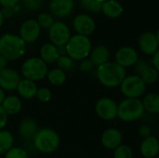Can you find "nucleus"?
Listing matches in <instances>:
<instances>
[{
  "label": "nucleus",
  "mask_w": 159,
  "mask_h": 158,
  "mask_svg": "<svg viewBox=\"0 0 159 158\" xmlns=\"http://www.w3.org/2000/svg\"><path fill=\"white\" fill-rule=\"evenodd\" d=\"M97 78L100 83L106 88H116L120 86L125 79L126 69L116 61H108L97 67Z\"/></svg>",
  "instance_id": "obj_1"
},
{
  "label": "nucleus",
  "mask_w": 159,
  "mask_h": 158,
  "mask_svg": "<svg viewBox=\"0 0 159 158\" xmlns=\"http://www.w3.org/2000/svg\"><path fill=\"white\" fill-rule=\"evenodd\" d=\"M26 50V43L20 35L5 34L0 37V54L7 61H16L21 58Z\"/></svg>",
  "instance_id": "obj_2"
},
{
  "label": "nucleus",
  "mask_w": 159,
  "mask_h": 158,
  "mask_svg": "<svg viewBox=\"0 0 159 158\" xmlns=\"http://www.w3.org/2000/svg\"><path fill=\"white\" fill-rule=\"evenodd\" d=\"M33 143L38 152L47 155L52 154L60 146V136L51 129H40L34 137Z\"/></svg>",
  "instance_id": "obj_3"
},
{
  "label": "nucleus",
  "mask_w": 159,
  "mask_h": 158,
  "mask_svg": "<svg viewBox=\"0 0 159 158\" xmlns=\"http://www.w3.org/2000/svg\"><path fill=\"white\" fill-rule=\"evenodd\" d=\"M65 49L66 54L74 61H83L89 56L92 45L89 36L76 34L71 36L65 45Z\"/></svg>",
  "instance_id": "obj_4"
},
{
  "label": "nucleus",
  "mask_w": 159,
  "mask_h": 158,
  "mask_svg": "<svg viewBox=\"0 0 159 158\" xmlns=\"http://www.w3.org/2000/svg\"><path fill=\"white\" fill-rule=\"evenodd\" d=\"M144 108L140 99L126 98L117 104V117L125 122L139 120L144 114Z\"/></svg>",
  "instance_id": "obj_5"
},
{
  "label": "nucleus",
  "mask_w": 159,
  "mask_h": 158,
  "mask_svg": "<svg viewBox=\"0 0 159 158\" xmlns=\"http://www.w3.org/2000/svg\"><path fill=\"white\" fill-rule=\"evenodd\" d=\"M48 72V64L37 57L27 59L21 65V74L23 77L34 82L47 77Z\"/></svg>",
  "instance_id": "obj_6"
},
{
  "label": "nucleus",
  "mask_w": 159,
  "mask_h": 158,
  "mask_svg": "<svg viewBox=\"0 0 159 158\" xmlns=\"http://www.w3.org/2000/svg\"><path fill=\"white\" fill-rule=\"evenodd\" d=\"M119 87L121 93L129 99H139L146 90V84L137 74L126 76Z\"/></svg>",
  "instance_id": "obj_7"
},
{
  "label": "nucleus",
  "mask_w": 159,
  "mask_h": 158,
  "mask_svg": "<svg viewBox=\"0 0 159 158\" xmlns=\"http://www.w3.org/2000/svg\"><path fill=\"white\" fill-rule=\"evenodd\" d=\"M48 37L51 44L56 47H64L71 38L69 27L61 21H54L48 29Z\"/></svg>",
  "instance_id": "obj_8"
},
{
  "label": "nucleus",
  "mask_w": 159,
  "mask_h": 158,
  "mask_svg": "<svg viewBox=\"0 0 159 158\" xmlns=\"http://www.w3.org/2000/svg\"><path fill=\"white\" fill-rule=\"evenodd\" d=\"M95 111L99 117L103 120H114L117 117V103L111 98H101L95 105Z\"/></svg>",
  "instance_id": "obj_9"
},
{
  "label": "nucleus",
  "mask_w": 159,
  "mask_h": 158,
  "mask_svg": "<svg viewBox=\"0 0 159 158\" xmlns=\"http://www.w3.org/2000/svg\"><path fill=\"white\" fill-rule=\"evenodd\" d=\"M41 27L37 23L36 20L29 19L22 22L20 27V37L25 43L34 42L40 35Z\"/></svg>",
  "instance_id": "obj_10"
},
{
  "label": "nucleus",
  "mask_w": 159,
  "mask_h": 158,
  "mask_svg": "<svg viewBox=\"0 0 159 158\" xmlns=\"http://www.w3.org/2000/svg\"><path fill=\"white\" fill-rule=\"evenodd\" d=\"M73 26L77 34L89 36L95 31L96 23L89 15L79 14L75 18L73 21Z\"/></svg>",
  "instance_id": "obj_11"
},
{
  "label": "nucleus",
  "mask_w": 159,
  "mask_h": 158,
  "mask_svg": "<svg viewBox=\"0 0 159 158\" xmlns=\"http://www.w3.org/2000/svg\"><path fill=\"white\" fill-rule=\"evenodd\" d=\"M138 61V52L133 47H122L116 52V62L123 68L134 66Z\"/></svg>",
  "instance_id": "obj_12"
},
{
  "label": "nucleus",
  "mask_w": 159,
  "mask_h": 158,
  "mask_svg": "<svg viewBox=\"0 0 159 158\" xmlns=\"http://www.w3.org/2000/svg\"><path fill=\"white\" fill-rule=\"evenodd\" d=\"M20 79V74L14 69L6 68L0 71V88L3 90L13 91L17 89Z\"/></svg>",
  "instance_id": "obj_13"
},
{
  "label": "nucleus",
  "mask_w": 159,
  "mask_h": 158,
  "mask_svg": "<svg viewBox=\"0 0 159 158\" xmlns=\"http://www.w3.org/2000/svg\"><path fill=\"white\" fill-rule=\"evenodd\" d=\"M139 47L146 55H154L159 48V45L153 32H144L139 37Z\"/></svg>",
  "instance_id": "obj_14"
},
{
  "label": "nucleus",
  "mask_w": 159,
  "mask_h": 158,
  "mask_svg": "<svg viewBox=\"0 0 159 158\" xmlns=\"http://www.w3.org/2000/svg\"><path fill=\"white\" fill-rule=\"evenodd\" d=\"M123 135L116 129H106L101 138L102 144L104 148L108 150H115L122 144Z\"/></svg>",
  "instance_id": "obj_15"
},
{
  "label": "nucleus",
  "mask_w": 159,
  "mask_h": 158,
  "mask_svg": "<svg viewBox=\"0 0 159 158\" xmlns=\"http://www.w3.org/2000/svg\"><path fill=\"white\" fill-rule=\"evenodd\" d=\"M140 152L145 158L157 157L159 153V141L155 136H150L143 140L140 145Z\"/></svg>",
  "instance_id": "obj_16"
},
{
  "label": "nucleus",
  "mask_w": 159,
  "mask_h": 158,
  "mask_svg": "<svg viewBox=\"0 0 159 158\" xmlns=\"http://www.w3.org/2000/svg\"><path fill=\"white\" fill-rule=\"evenodd\" d=\"M74 8V0H51L49 3L50 12L57 17L69 15Z\"/></svg>",
  "instance_id": "obj_17"
},
{
  "label": "nucleus",
  "mask_w": 159,
  "mask_h": 158,
  "mask_svg": "<svg viewBox=\"0 0 159 158\" xmlns=\"http://www.w3.org/2000/svg\"><path fill=\"white\" fill-rule=\"evenodd\" d=\"M37 89L38 88L35 82L23 78L20 79L16 90L20 98L24 100H31L33 98H35Z\"/></svg>",
  "instance_id": "obj_18"
},
{
  "label": "nucleus",
  "mask_w": 159,
  "mask_h": 158,
  "mask_svg": "<svg viewBox=\"0 0 159 158\" xmlns=\"http://www.w3.org/2000/svg\"><path fill=\"white\" fill-rule=\"evenodd\" d=\"M37 131H38L37 124L34 119L30 117H26L20 122L19 133L22 139L26 141L33 140Z\"/></svg>",
  "instance_id": "obj_19"
},
{
  "label": "nucleus",
  "mask_w": 159,
  "mask_h": 158,
  "mask_svg": "<svg viewBox=\"0 0 159 158\" xmlns=\"http://www.w3.org/2000/svg\"><path fill=\"white\" fill-rule=\"evenodd\" d=\"M110 51L105 46H97L91 49L89 54V60L94 66H100L109 61Z\"/></svg>",
  "instance_id": "obj_20"
},
{
  "label": "nucleus",
  "mask_w": 159,
  "mask_h": 158,
  "mask_svg": "<svg viewBox=\"0 0 159 158\" xmlns=\"http://www.w3.org/2000/svg\"><path fill=\"white\" fill-rule=\"evenodd\" d=\"M59 57H60V53L58 47L55 45L51 43H47L41 47L40 59L44 61L47 64H51L56 62Z\"/></svg>",
  "instance_id": "obj_21"
},
{
  "label": "nucleus",
  "mask_w": 159,
  "mask_h": 158,
  "mask_svg": "<svg viewBox=\"0 0 159 158\" xmlns=\"http://www.w3.org/2000/svg\"><path fill=\"white\" fill-rule=\"evenodd\" d=\"M1 106L7 114V115H15L20 112L22 108V102L20 98H19L18 96L9 95L6 97Z\"/></svg>",
  "instance_id": "obj_22"
},
{
  "label": "nucleus",
  "mask_w": 159,
  "mask_h": 158,
  "mask_svg": "<svg viewBox=\"0 0 159 158\" xmlns=\"http://www.w3.org/2000/svg\"><path fill=\"white\" fill-rule=\"evenodd\" d=\"M102 11L106 17L115 19L123 13L124 8L117 0H106L102 7Z\"/></svg>",
  "instance_id": "obj_23"
},
{
  "label": "nucleus",
  "mask_w": 159,
  "mask_h": 158,
  "mask_svg": "<svg viewBox=\"0 0 159 158\" xmlns=\"http://www.w3.org/2000/svg\"><path fill=\"white\" fill-rule=\"evenodd\" d=\"M144 111L150 114H159V94L150 93L144 96L142 101Z\"/></svg>",
  "instance_id": "obj_24"
},
{
  "label": "nucleus",
  "mask_w": 159,
  "mask_h": 158,
  "mask_svg": "<svg viewBox=\"0 0 159 158\" xmlns=\"http://www.w3.org/2000/svg\"><path fill=\"white\" fill-rule=\"evenodd\" d=\"M14 137L8 130H0V155H5L13 147Z\"/></svg>",
  "instance_id": "obj_25"
},
{
  "label": "nucleus",
  "mask_w": 159,
  "mask_h": 158,
  "mask_svg": "<svg viewBox=\"0 0 159 158\" xmlns=\"http://www.w3.org/2000/svg\"><path fill=\"white\" fill-rule=\"evenodd\" d=\"M47 78L48 82L53 86H61L66 80V74L60 68H54L48 72Z\"/></svg>",
  "instance_id": "obj_26"
},
{
  "label": "nucleus",
  "mask_w": 159,
  "mask_h": 158,
  "mask_svg": "<svg viewBox=\"0 0 159 158\" xmlns=\"http://www.w3.org/2000/svg\"><path fill=\"white\" fill-rule=\"evenodd\" d=\"M140 76L147 86V85L155 84L158 80L159 73L154 66H147Z\"/></svg>",
  "instance_id": "obj_27"
},
{
  "label": "nucleus",
  "mask_w": 159,
  "mask_h": 158,
  "mask_svg": "<svg viewBox=\"0 0 159 158\" xmlns=\"http://www.w3.org/2000/svg\"><path fill=\"white\" fill-rule=\"evenodd\" d=\"M106 0H79V3L86 10L97 13L102 10V7Z\"/></svg>",
  "instance_id": "obj_28"
},
{
  "label": "nucleus",
  "mask_w": 159,
  "mask_h": 158,
  "mask_svg": "<svg viewBox=\"0 0 159 158\" xmlns=\"http://www.w3.org/2000/svg\"><path fill=\"white\" fill-rule=\"evenodd\" d=\"M114 158H133L132 149L126 144H121L114 150Z\"/></svg>",
  "instance_id": "obj_29"
},
{
  "label": "nucleus",
  "mask_w": 159,
  "mask_h": 158,
  "mask_svg": "<svg viewBox=\"0 0 159 158\" xmlns=\"http://www.w3.org/2000/svg\"><path fill=\"white\" fill-rule=\"evenodd\" d=\"M37 23L39 24V26L41 28L44 29H49L51 27V25L54 23V20L53 17L47 13V12H42L37 16V20H36Z\"/></svg>",
  "instance_id": "obj_30"
},
{
  "label": "nucleus",
  "mask_w": 159,
  "mask_h": 158,
  "mask_svg": "<svg viewBox=\"0 0 159 158\" xmlns=\"http://www.w3.org/2000/svg\"><path fill=\"white\" fill-rule=\"evenodd\" d=\"M74 60L71 59L68 55H61L59 57L58 61H56L58 64V67L62 70V71H67L70 70L71 68H73L74 66Z\"/></svg>",
  "instance_id": "obj_31"
},
{
  "label": "nucleus",
  "mask_w": 159,
  "mask_h": 158,
  "mask_svg": "<svg viewBox=\"0 0 159 158\" xmlns=\"http://www.w3.org/2000/svg\"><path fill=\"white\" fill-rule=\"evenodd\" d=\"M5 158H29V155L23 148L12 147L5 154Z\"/></svg>",
  "instance_id": "obj_32"
},
{
  "label": "nucleus",
  "mask_w": 159,
  "mask_h": 158,
  "mask_svg": "<svg viewBox=\"0 0 159 158\" xmlns=\"http://www.w3.org/2000/svg\"><path fill=\"white\" fill-rule=\"evenodd\" d=\"M35 98H37V100L41 102H48L51 100L52 93L48 88H40L37 89Z\"/></svg>",
  "instance_id": "obj_33"
},
{
  "label": "nucleus",
  "mask_w": 159,
  "mask_h": 158,
  "mask_svg": "<svg viewBox=\"0 0 159 158\" xmlns=\"http://www.w3.org/2000/svg\"><path fill=\"white\" fill-rule=\"evenodd\" d=\"M23 6L29 10L39 9L43 5V0H21Z\"/></svg>",
  "instance_id": "obj_34"
},
{
  "label": "nucleus",
  "mask_w": 159,
  "mask_h": 158,
  "mask_svg": "<svg viewBox=\"0 0 159 158\" xmlns=\"http://www.w3.org/2000/svg\"><path fill=\"white\" fill-rule=\"evenodd\" d=\"M138 133L142 138L145 139V138H148V137L152 136V129L148 125H142L139 128Z\"/></svg>",
  "instance_id": "obj_35"
},
{
  "label": "nucleus",
  "mask_w": 159,
  "mask_h": 158,
  "mask_svg": "<svg viewBox=\"0 0 159 158\" xmlns=\"http://www.w3.org/2000/svg\"><path fill=\"white\" fill-rule=\"evenodd\" d=\"M93 63L91 62V61L89 59H85L83 61H81L80 62V65H79V69L82 71V72H89L92 70L93 68Z\"/></svg>",
  "instance_id": "obj_36"
},
{
  "label": "nucleus",
  "mask_w": 159,
  "mask_h": 158,
  "mask_svg": "<svg viewBox=\"0 0 159 158\" xmlns=\"http://www.w3.org/2000/svg\"><path fill=\"white\" fill-rule=\"evenodd\" d=\"M7 118H8L7 114L4 111L2 106H0V130H2L6 127L7 123Z\"/></svg>",
  "instance_id": "obj_37"
},
{
  "label": "nucleus",
  "mask_w": 159,
  "mask_h": 158,
  "mask_svg": "<svg viewBox=\"0 0 159 158\" xmlns=\"http://www.w3.org/2000/svg\"><path fill=\"white\" fill-rule=\"evenodd\" d=\"M148 65L146 64V62H144L143 61H138L136 62V64L134 65L135 67V71L137 73V75H141V74L143 72V70L147 67Z\"/></svg>",
  "instance_id": "obj_38"
},
{
  "label": "nucleus",
  "mask_w": 159,
  "mask_h": 158,
  "mask_svg": "<svg viewBox=\"0 0 159 158\" xmlns=\"http://www.w3.org/2000/svg\"><path fill=\"white\" fill-rule=\"evenodd\" d=\"M20 0H0V4L4 7H13L18 4Z\"/></svg>",
  "instance_id": "obj_39"
},
{
  "label": "nucleus",
  "mask_w": 159,
  "mask_h": 158,
  "mask_svg": "<svg viewBox=\"0 0 159 158\" xmlns=\"http://www.w3.org/2000/svg\"><path fill=\"white\" fill-rule=\"evenodd\" d=\"M153 66L158 71L159 73V48L157 51L153 55Z\"/></svg>",
  "instance_id": "obj_40"
},
{
  "label": "nucleus",
  "mask_w": 159,
  "mask_h": 158,
  "mask_svg": "<svg viewBox=\"0 0 159 158\" xmlns=\"http://www.w3.org/2000/svg\"><path fill=\"white\" fill-rule=\"evenodd\" d=\"M7 60L0 54V71L7 68Z\"/></svg>",
  "instance_id": "obj_41"
},
{
  "label": "nucleus",
  "mask_w": 159,
  "mask_h": 158,
  "mask_svg": "<svg viewBox=\"0 0 159 158\" xmlns=\"http://www.w3.org/2000/svg\"><path fill=\"white\" fill-rule=\"evenodd\" d=\"M6 94H5V90H3L1 88H0V106L2 105V103L4 102L5 99H6Z\"/></svg>",
  "instance_id": "obj_42"
},
{
  "label": "nucleus",
  "mask_w": 159,
  "mask_h": 158,
  "mask_svg": "<svg viewBox=\"0 0 159 158\" xmlns=\"http://www.w3.org/2000/svg\"><path fill=\"white\" fill-rule=\"evenodd\" d=\"M3 22H4V16H3L2 10L0 9V28H1V26H2V24H3Z\"/></svg>",
  "instance_id": "obj_43"
},
{
  "label": "nucleus",
  "mask_w": 159,
  "mask_h": 158,
  "mask_svg": "<svg viewBox=\"0 0 159 158\" xmlns=\"http://www.w3.org/2000/svg\"><path fill=\"white\" fill-rule=\"evenodd\" d=\"M156 37H157V43L159 45V29L157 30V32L156 33Z\"/></svg>",
  "instance_id": "obj_44"
},
{
  "label": "nucleus",
  "mask_w": 159,
  "mask_h": 158,
  "mask_svg": "<svg viewBox=\"0 0 159 158\" xmlns=\"http://www.w3.org/2000/svg\"><path fill=\"white\" fill-rule=\"evenodd\" d=\"M156 158H159V156H157V157H156Z\"/></svg>",
  "instance_id": "obj_45"
}]
</instances>
